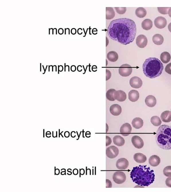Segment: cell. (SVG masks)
Returning <instances> with one entry per match:
<instances>
[{"label": "cell", "mask_w": 171, "mask_h": 192, "mask_svg": "<svg viewBox=\"0 0 171 192\" xmlns=\"http://www.w3.org/2000/svg\"><path fill=\"white\" fill-rule=\"evenodd\" d=\"M107 33L113 41L126 45L132 43L135 38L136 24L132 20L127 18L114 20L108 26Z\"/></svg>", "instance_id": "1"}, {"label": "cell", "mask_w": 171, "mask_h": 192, "mask_svg": "<svg viewBox=\"0 0 171 192\" xmlns=\"http://www.w3.org/2000/svg\"><path fill=\"white\" fill-rule=\"evenodd\" d=\"M130 176L134 183L144 187H148L153 183L155 177L154 170L147 165H139L133 167Z\"/></svg>", "instance_id": "2"}, {"label": "cell", "mask_w": 171, "mask_h": 192, "mask_svg": "<svg viewBox=\"0 0 171 192\" xmlns=\"http://www.w3.org/2000/svg\"><path fill=\"white\" fill-rule=\"evenodd\" d=\"M142 68L146 77L154 79L161 75L164 66L159 59L155 57H150L146 60Z\"/></svg>", "instance_id": "3"}, {"label": "cell", "mask_w": 171, "mask_h": 192, "mask_svg": "<svg viewBox=\"0 0 171 192\" xmlns=\"http://www.w3.org/2000/svg\"><path fill=\"white\" fill-rule=\"evenodd\" d=\"M156 140L160 148L164 150L171 149V127L163 125L158 128L156 132Z\"/></svg>", "instance_id": "4"}, {"label": "cell", "mask_w": 171, "mask_h": 192, "mask_svg": "<svg viewBox=\"0 0 171 192\" xmlns=\"http://www.w3.org/2000/svg\"><path fill=\"white\" fill-rule=\"evenodd\" d=\"M119 73L123 77H128L132 73V68L131 66L128 64H124L120 66L119 69Z\"/></svg>", "instance_id": "5"}, {"label": "cell", "mask_w": 171, "mask_h": 192, "mask_svg": "<svg viewBox=\"0 0 171 192\" xmlns=\"http://www.w3.org/2000/svg\"><path fill=\"white\" fill-rule=\"evenodd\" d=\"M126 175L123 172L116 171L113 176V179L115 183L118 184H121L124 183L126 180Z\"/></svg>", "instance_id": "6"}, {"label": "cell", "mask_w": 171, "mask_h": 192, "mask_svg": "<svg viewBox=\"0 0 171 192\" xmlns=\"http://www.w3.org/2000/svg\"><path fill=\"white\" fill-rule=\"evenodd\" d=\"M119 153V150L115 146H110L106 149V155L110 159H112L116 157Z\"/></svg>", "instance_id": "7"}, {"label": "cell", "mask_w": 171, "mask_h": 192, "mask_svg": "<svg viewBox=\"0 0 171 192\" xmlns=\"http://www.w3.org/2000/svg\"><path fill=\"white\" fill-rule=\"evenodd\" d=\"M136 44L138 47L144 48L147 45L148 40L145 35H138L136 39Z\"/></svg>", "instance_id": "8"}, {"label": "cell", "mask_w": 171, "mask_h": 192, "mask_svg": "<svg viewBox=\"0 0 171 192\" xmlns=\"http://www.w3.org/2000/svg\"><path fill=\"white\" fill-rule=\"evenodd\" d=\"M154 25L159 29H162L165 27L167 24V21L164 17H156L154 21Z\"/></svg>", "instance_id": "9"}, {"label": "cell", "mask_w": 171, "mask_h": 192, "mask_svg": "<svg viewBox=\"0 0 171 192\" xmlns=\"http://www.w3.org/2000/svg\"><path fill=\"white\" fill-rule=\"evenodd\" d=\"M130 85L134 89H139L142 85V81L139 77H133L129 81Z\"/></svg>", "instance_id": "10"}, {"label": "cell", "mask_w": 171, "mask_h": 192, "mask_svg": "<svg viewBox=\"0 0 171 192\" xmlns=\"http://www.w3.org/2000/svg\"><path fill=\"white\" fill-rule=\"evenodd\" d=\"M132 143L134 147L137 149H141L143 147L144 143L141 138L138 136H134L132 137Z\"/></svg>", "instance_id": "11"}, {"label": "cell", "mask_w": 171, "mask_h": 192, "mask_svg": "<svg viewBox=\"0 0 171 192\" xmlns=\"http://www.w3.org/2000/svg\"><path fill=\"white\" fill-rule=\"evenodd\" d=\"M129 163L127 159L124 158L118 159L116 163V167L119 170H125L127 169Z\"/></svg>", "instance_id": "12"}, {"label": "cell", "mask_w": 171, "mask_h": 192, "mask_svg": "<svg viewBox=\"0 0 171 192\" xmlns=\"http://www.w3.org/2000/svg\"><path fill=\"white\" fill-rule=\"evenodd\" d=\"M132 129V127L130 124L126 123L123 124L121 127L120 133L122 135L126 137L131 133Z\"/></svg>", "instance_id": "13"}, {"label": "cell", "mask_w": 171, "mask_h": 192, "mask_svg": "<svg viewBox=\"0 0 171 192\" xmlns=\"http://www.w3.org/2000/svg\"><path fill=\"white\" fill-rule=\"evenodd\" d=\"M122 108L117 104H115L111 106L110 111L111 113L114 116H118L122 113Z\"/></svg>", "instance_id": "14"}, {"label": "cell", "mask_w": 171, "mask_h": 192, "mask_svg": "<svg viewBox=\"0 0 171 192\" xmlns=\"http://www.w3.org/2000/svg\"><path fill=\"white\" fill-rule=\"evenodd\" d=\"M114 97L116 100L119 102H123L127 98V95L125 92L121 90L116 91L114 94Z\"/></svg>", "instance_id": "15"}, {"label": "cell", "mask_w": 171, "mask_h": 192, "mask_svg": "<svg viewBox=\"0 0 171 192\" xmlns=\"http://www.w3.org/2000/svg\"><path fill=\"white\" fill-rule=\"evenodd\" d=\"M139 97V92L135 90H132L128 93V99L132 102L137 101Z\"/></svg>", "instance_id": "16"}, {"label": "cell", "mask_w": 171, "mask_h": 192, "mask_svg": "<svg viewBox=\"0 0 171 192\" xmlns=\"http://www.w3.org/2000/svg\"><path fill=\"white\" fill-rule=\"evenodd\" d=\"M145 103L148 107H154L156 105V99L153 95H148L146 98Z\"/></svg>", "instance_id": "17"}, {"label": "cell", "mask_w": 171, "mask_h": 192, "mask_svg": "<svg viewBox=\"0 0 171 192\" xmlns=\"http://www.w3.org/2000/svg\"><path fill=\"white\" fill-rule=\"evenodd\" d=\"M160 161V157L155 155L152 156L149 159L150 165L153 167H156L159 165Z\"/></svg>", "instance_id": "18"}, {"label": "cell", "mask_w": 171, "mask_h": 192, "mask_svg": "<svg viewBox=\"0 0 171 192\" xmlns=\"http://www.w3.org/2000/svg\"><path fill=\"white\" fill-rule=\"evenodd\" d=\"M144 123L143 120L139 117L134 118L132 122L133 127L136 129L141 128L143 126Z\"/></svg>", "instance_id": "19"}, {"label": "cell", "mask_w": 171, "mask_h": 192, "mask_svg": "<svg viewBox=\"0 0 171 192\" xmlns=\"http://www.w3.org/2000/svg\"><path fill=\"white\" fill-rule=\"evenodd\" d=\"M134 161L137 163H144L147 160V157L143 154L140 153H136L133 156Z\"/></svg>", "instance_id": "20"}, {"label": "cell", "mask_w": 171, "mask_h": 192, "mask_svg": "<svg viewBox=\"0 0 171 192\" xmlns=\"http://www.w3.org/2000/svg\"><path fill=\"white\" fill-rule=\"evenodd\" d=\"M161 119L164 123H169L171 121V112L167 111L163 112L161 115Z\"/></svg>", "instance_id": "21"}, {"label": "cell", "mask_w": 171, "mask_h": 192, "mask_svg": "<svg viewBox=\"0 0 171 192\" xmlns=\"http://www.w3.org/2000/svg\"><path fill=\"white\" fill-rule=\"evenodd\" d=\"M152 41L155 45H160L164 43V38L162 35L157 34L153 37Z\"/></svg>", "instance_id": "22"}, {"label": "cell", "mask_w": 171, "mask_h": 192, "mask_svg": "<svg viewBox=\"0 0 171 192\" xmlns=\"http://www.w3.org/2000/svg\"><path fill=\"white\" fill-rule=\"evenodd\" d=\"M141 26L143 29L146 31H148L152 27V21L149 19H145L142 22Z\"/></svg>", "instance_id": "23"}, {"label": "cell", "mask_w": 171, "mask_h": 192, "mask_svg": "<svg viewBox=\"0 0 171 192\" xmlns=\"http://www.w3.org/2000/svg\"><path fill=\"white\" fill-rule=\"evenodd\" d=\"M113 141L115 145L118 147L123 146L125 143V141L124 138L119 135L115 136L113 137Z\"/></svg>", "instance_id": "24"}, {"label": "cell", "mask_w": 171, "mask_h": 192, "mask_svg": "<svg viewBox=\"0 0 171 192\" xmlns=\"http://www.w3.org/2000/svg\"><path fill=\"white\" fill-rule=\"evenodd\" d=\"M107 58L109 61L112 62H115L118 59V55L116 52L110 51L107 54Z\"/></svg>", "instance_id": "25"}, {"label": "cell", "mask_w": 171, "mask_h": 192, "mask_svg": "<svg viewBox=\"0 0 171 192\" xmlns=\"http://www.w3.org/2000/svg\"><path fill=\"white\" fill-rule=\"evenodd\" d=\"M161 61L164 63H167L170 62L171 59V56L168 52H164L160 55Z\"/></svg>", "instance_id": "26"}, {"label": "cell", "mask_w": 171, "mask_h": 192, "mask_svg": "<svg viewBox=\"0 0 171 192\" xmlns=\"http://www.w3.org/2000/svg\"><path fill=\"white\" fill-rule=\"evenodd\" d=\"M135 13L137 17L139 18H142L146 17L147 14V11L144 8L140 7L136 9Z\"/></svg>", "instance_id": "27"}, {"label": "cell", "mask_w": 171, "mask_h": 192, "mask_svg": "<svg viewBox=\"0 0 171 192\" xmlns=\"http://www.w3.org/2000/svg\"><path fill=\"white\" fill-rule=\"evenodd\" d=\"M115 13L112 7L106 8V19L110 20L113 19L115 16Z\"/></svg>", "instance_id": "28"}, {"label": "cell", "mask_w": 171, "mask_h": 192, "mask_svg": "<svg viewBox=\"0 0 171 192\" xmlns=\"http://www.w3.org/2000/svg\"><path fill=\"white\" fill-rule=\"evenodd\" d=\"M116 90L114 89H110L107 92L106 97L109 101H114L116 100L114 97V94Z\"/></svg>", "instance_id": "29"}, {"label": "cell", "mask_w": 171, "mask_h": 192, "mask_svg": "<svg viewBox=\"0 0 171 192\" xmlns=\"http://www.w3.org/2000/svg\"><path fill=\"white\" fill-rule=\"evenodd\" d=\"M150 121L152 125L156 127L160 125L162 123L160 118L158 116H153L151 118Z\"/></svg>", "instance_id": "30"}, {"label": "cell", "mask_w": 171, "mask_h": 192, "mask_svg": "<svg viewBox=\"0 0 171 192\" xmlns=\"http://www.w3.org/2000/svg\"><path fill=\"white\" fill-rule=\"evenodd\" d=\"M163 173L166 177H171V166H168L165 167L164 169Z\"/></svg>", "instance_id": "31"}, {"label": "cell", "mask_w": 171, "mask_h": 192, "mask_svg": "<svg viewBox=\"0 0 171 192\" xmlns=\"http://www.w3.org/2000/svg\"><path fill=\"white\" fill-rule=\"evenodd\" d=\"M170 7H158V9L159 13L162 15H167Z\"/></svg>", "instance_id": "32"}, {"label": "cell", "mask_w": 171, "mask_h": 192, "mask_svg": "<svg viewBox=\"0 0 171 192\" xmlns=\"http://www.w3.org/2000/svg\"><path fill=\"white\" fill-rule=\"evenodd\" d=\"M117 13L120 15H123L126 13L127 9L125 7L114 8Z\"/></svg>", "instance_id": "33"}, {"label": "cell", "mask_w": 171, "mask_h": 192, "mask_svg": "<svg viewBox=\"0 0 171 192\" xmlns=\"http://www.w3.org/2000/svg\"><path fill=\"white\" fill-rule=\"evenodd\" d=\"M165 71L166 73L171 75V63H169L166 66Z\"/></svg>", "instance_id": "34"}, {"label": "cell", "mask_w": 171, "mask_h": 192, "mask_svg": "<svg viewBox=\"0 0 171 192\" xmlns=\"http://www.w3.org/2000/svg\"><path fill=\"white\" fill-rule=\"evenodd\" d=\"M111 76V73L109 70L106 69V80L107 81L109 80Z\"/></svg>", "instance_id": "35"}, {"label": "cell", "mask_w": 171, "mask_h": 192, "mask_svg": "<svg viewBox=\"0 0 171 192\" xmlns=\"http://www.w3.org/2000/svg\"><path fill=\"white\" fill-rule=\"evenodd\" d=\"M112 143V140L108 136H106V146L109 145Z\"/></svg>", "instance_id": "36"}, {"label": "cell", "mask_w": 171, "mask_h": 192, "mask_svg": "<svg viewBox=\"0 0 171 192\" xmlns=\"http://www.w3.org/2000/svg\"><path fill=\"white\" fill-rule=\"evenodd\" d=\"M166 184L168 187H171V177L167 178L166 181Z\"/></svg>", "instance_id": "37"}, {"label": "cell", "mask_w": 171, "mask_h": 192, "mask_svg": "<svg viewBox=\"0 0 171 192\" xmlns=\"http://www.w3.org/2000/svg\"><path fill=\"white\" fill-rule=\"evenodd\" d=\"M112 187V183L111 182L110 180L108 179H106V187L111 188Z\"/></svg>", "instance_id": "38"}, {"label": "cell", "mask_w": 171, "mask_h": 192, "mask_svg": "<svg viewBox=\"0 0 171 192\" xmlns=\"http://www.w3.org/2000/svg\"><path fill=\"white\" fill-rule=\"evenodd\" d=\"M64 31L63 29L62 28H60L59 30H58V33L60 35H62L64 33Z\"/></svg>", "instance_id": "39"}, {"label": "cell", "mask_w": 171, "mask_h": 192, "mask_svg": "<svg viewBox=\"0 0 171 192\" xmlns=\"http://www.w3.org/2000/svg\"><path fill=\"white\" fill-rule=\"evenodd\" d=\"M79 173V171L77 169H75L73 170V173L74 175H77Z\"/></svg>", "instance_id": "40"}, {"label": "cell", "mask_w": 171, "mask_h": 192, "mask_svg": "<svg viewBox=\"0 0 171 192\" xmlns=\"http://www.w3.org/2000/svg\"><path fill=\"white\" fill-rule=\"evenodd\" d=\"M64 68L63 66L62 65H58V69L60 72H62L63 71Z\"/></svg>", "instance_id": "41"}, {"label": "cell", "mask_w": 171, "mask_h": 192, "mask_svg": "<svg viewBox=\"0 0 171 192\" xmlns=\"http://www.w3.org/2000/svg\"><path fill=\"white\" fill-rule=\"evenodd\" d=\"M64 135H65V137H69L70 135L69 132L68 131L65 132Z\"/></svg>", "instance_id": "42"}, {"label": "cell", "mask_w": 171, "mask_h": 192, "mask_svg": "<svg viewBox=\"0 0 171 192\" xmlns=\"http://www.w3.org/2000/svg\"><path fill=\"white\" fill-rule=\"evenodd\" d=\"M71 71L73 72L75 71H76V68L75 65H72L71 67Z\"/></svg>", "instance_id": "43"}, {"label": "cell", "mask_w": 171, "mask_h": 192, "mask_svg": "<svg viewBox=\"0 0 171 192\" xmlns=\"http://www.w3.org/2000/svg\"><path fill=\"white\" fill-rule=\"evenodd\" d=\"M76 30L75 29H74V28H73V29H71V33L73 34V35H75V34L76 33Z\"/></svg>", "instance_id": "44"}, {"label": "cell", "mask_w": 171, "mask_h": 192, "mask_svg": "<svg viewBox=\"0 0 171 192\" xmlns=\"http://www.w3.org/2000/svg\"><path fill=\"white\" fill-rule=\"evenodd\" d=\"M60 173V170L59 169H56V167H55V175H58Z\"/></svg>", "instance_id": "45"}, {"label": "cell", "mask_w": 171, "mask_h": 192, "mask_svg": "<svg viewBox=\"0 0 171 192\" xmlns=\"http://www.w3.org/2000/svg\"><path fill=\"white\" fill-rule=\"evenodd\" d=\"M54 29L53 28L49 29V35H53Z\"/></svg>", "instance_id": "46"}, {"label": "cell", "mask_w": 171, "mask_h": 192, "mask_svg": "<svg viewBox=\"0 0 171 192\" xmlns=\"http://www.w3.org/2000/svg\"><path fill=\"white\" fill-rule=\"evenodd\" d=\"M69 34V35H70V29H68V28L65 29V35H66V34Z\"/></svg>", "instance_id": "47"}, {"label": "cell", "mask_w": 171, "mask_h": 192, "mask_svg": "<svg viewBox=\"0 0 171 192\" xmlns=\"http://www.w3.org/2000/svg\"><path fill=\"white\" fill-rule=\"evenodd\" d=\"M85 173V170L83 169H80V174L82 175H83Z\"/></svg>", "instance_id": "48"}, {"label": "cell", "mask_w": 171, "mask_h": 192, "mask_svg": "<svg viewBox=\"0 0 171 192\" xmlns=\"http://www.w3.org/2000/svg\"><path fill=\"white\" fill-rule=\"evenodd\" d=\"M68 70V71H69V66L66 65V63H65V71H66V70Z\"/></svg>", "instance_id": "49"}, {"label": "cell", "mask_w": 171, "mask_h": 192, "mask_svg": "<svg viewBox=\"0 0 171 192\" xmlns=\"http://www.w3.org/2000/svg\"><path fill=\"white\" fill-rule=\"evenodd\" d=\"M54 34H55V35H57V29L56 28H55L53 30V35H54Z\"/></svg>", "instance_id": "50"}, {"label": "cell", "mask_w": 171, "mask_h": 192, "mask_svg": "<svg viewBox=\"0 0 171 192\" xmlns=\"http://www.w3.org/2000/svg\"><path fill=\"white\" fill-rule=\"evenodd\" d=\"M168 29L169 31L171 33V23H170L168 25Z\"/></svg>", "instance_id": "51"}, {"label": "cell", "mask_w": 171, "mask_h": 192, "mask_svg": "<svg viewBox=\"0 0 171 192\" xmlns=\"http://www.w3.org/2000/svg\"><path fill=\"white\" fill-rule=\"evenodd\" d=\"M168 14L170 17H171V7H170L168 10Z\"/></svg>", "instance_id": "52"}, {"label": "cell", "mask_w": 171, "mask_h": 192, "mask_svg": "<svg viewBox=\"0 0 171 192\" xmlns=\"http://www.w3.org/2000/svg\"><path fill=\"white\" fill-rule=\"evenodd\" d=\"M51 69H52V71L53 72L54 71L53 66L52 65L49 66V71H50V70Z\"/></svg>", "instance_id": "53"}, {"label": "cell", "mask_w": 171, "mask_h": 192, "mask_svg": "<svg viewBox=\"0 0 171 192\" xmlns=\"http://www.w3.org/2000/svg\"><path fill=\"white\" fill-rule=\"evenodd\" d=\"M106 133H107V132H108V130L109 127H108V126L107 125V124H106Z\"/></svg>", "instance_id": "54"}, {"label": "cell", "mask_w": 171, "mask_h": 192, "mask_svg": "<svg viewBox=\"0 0 171 192\" xmlns=\"http://www.w3.org/2000/svg\"><path fill=\"white\" fill-rule=\"evenodd\" d=\"M106 39H107L106 40V43H107L106 47H107V45H108V44L109 43V41H108V38H107V37H106Z\"/></svg>", "instance_id": "55"}, {"label": "cell", "mask_w": 171, "mask_h": 192, "mask_svg": "<svg viewBox=\"0 0 171 192\" xmlns=\"http://www.w3.org/2000/svg\"><path fill=\"white\" fill-rule=\"evenodd\" d=\"M60 129H59V137H60V135H62V137H63V135H62V133H63V131H62V132H61V133H60Z\"/></svg>", "instance_id": "56"}, {"label": "cell", "mask_w": 171, "mask_h": 192, "mask_svg": "<svg viewBox=\"0 0 171 192\" xmlns=\"http://www.w3.org/2000/svg\"><path fill=\"white\" fill-rule=\"evenodd\" d=\"M42 67H43V69H44V73H43V74H45L46 73L45 69V68H44V65L42 66Z\"/></svg>", "instance_id": "57"}, {"label": "cell", "mask_w": 171, "mask_h": 192, "mask_svg": "<svg viewBox=\"0 0 171 192\" xmlns=\"http://www.w3.org/2000/svg\"><path fill=\"white\" fill-rule=\"evenodd\" d=\"M41 63H40V71H41Z\"/></svg>", "instance_id": "58"}, {"label": "cell", "mask_w": 171, "mask_h": 192, "mask_svg": "<svg viewBox=\"0 0 171 192\" xmlns=\"http://www.w3.org/2000/svg\"><path fill=\"white\" fill-rule=\"evenodd\" d=\"M56 137H57V131H56Z\"/></svg>", "instance_id": "59"}, {"label": "cell", "mask_w": 171, "mask_h": 192, "mask_svg": "<svg viewBox=\"0 0 171 192\" xmlns=\"http://www.w3.org/2000/svg\"><path fill=\"white\" fill-rule=\"evenodd\" d=\"M45 131V130L44 129V137H45V136H44V133H45L44 132H45V131Z\"/></svg>", "instance_id": "60"}, {"label": "cell", "mask_w": 171, "mask_h": 192, "mask_svg": "<svg viewBox=\"0 0 171 192\" xmlns=\"http://www.w3.org/2000/svg\"></svg>", "instance_id": "61"}]
</instances>
